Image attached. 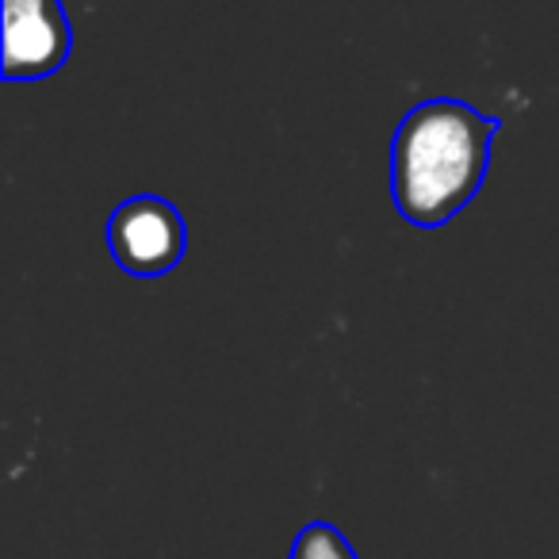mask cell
Instances as JSON below:
<instances>
[{
  "instance_id": "obj_1",
  "label": "cell",
  "mask_w": 559,
  "mask_h": 559,
  "mask_svg": "<svg viewBox=\"0 0 559 559\" xmlns=\"http://www.w3.org/2000/svg\"><path fill=\"white\" fill-rule=\"evenodd\" d=\"M498 119L467 100L433 96L403 116L391 139V200L421 230L456 218L483 188Z\"/></svg>"
},
{
  "instance_id": "obj_2",
  "label": "cell",
  "mask_w": 559,
  "mask_h": 559,
  "mask_svg": "<svg viewBox=\"0 0 559 559\" xmlns=\"http://www.w3.org/2000/svg\"><path fill=\"white\" fill-rule=\"evenodd\" d=\"M111 261L139 280L165 276L188 249V226L180 211L162 195H131L108 218Z\"/></svg>"
},
{
  "instance_id": "obj_3",
  "label": "cell",
  "mask_w": 559,
  "mask_h": 559,
  "mask_svg": "<svg viewBox=\"0 0 559 559\" xmlns=\"http://www.w3.org/2000/svg\"><path fill=\"white\" fill-rule=\"evenodd\" d=\"M73 55L62 0H4V81H43Z\"/></svg>"
},
{
  "instance_id": "obj_4",
  "label": "cell",
  "mask_w": 559,
  "mask_h": 559,
  "mask_svg": "<svg viewBox=\"0 0 559 559\" xmlns=\"http://www.w3.org/2000/svg\"><path fill=\"white\" fill-rule=\"evenodd\" d=\"M288 559H357L353 544L345 540V533L330 521H311L296 533Z\"/></svg>"
}]
</instances>
